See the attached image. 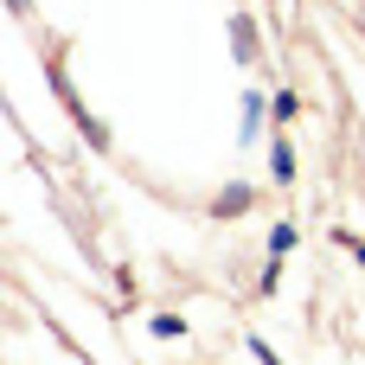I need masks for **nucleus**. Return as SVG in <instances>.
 <instances>
[{"instance_id": "1", "label": "nucleus", "mask_w": 365, "mask_h": 365, "mask_svg": "<svg viewBox=\"0 0 365 365\" xmlns=\"http://www.w3.org/2000/svg\"><path fill=\"white\" fill-rule=\"evenodd\" d=\"M269 167H276V180H289V173H295V148L276 141V148H269Z\"/></svg>"}, {"instance_id": "2", "label": "nucleus", "mask_w": 365, "mask_h": 365, "mask_svg": "<svg viewBox=\"0 0 365 365\" xmlns=\"http://www.w3.org/2000/svg\"><path fill=\"white\" fill-rule=\"evenodd\" d=\"M231 51H237V58H250V51H257V38H250V19H237V26H231Z\"/></svg>"}, {"instance_id": "3", "label": "nucleus", "mask_w": 365, "mask_h": 365, "mask_svg": "<svg viewBox=\"0 0 365 365\" xmlns=\"http://www.w3.org/2000/svg\"><path fill=\"white\" fill-rule=\"evenodd\" d=\"M289 250H295V225H276L269 231V257H289Z\"/></svg>"}, {"instance_id": "4", "label": "nucleus", "mask_w": 365, "mask_h": 365, "mask_svg": "<svg viewBox=\"0 0 365 365\" xmlns=\"http://www.w3.org/2000/svg\"><path fill=\"white\" fill-rule=\"evenodd\" d=\"M180 334H186L180 314H154V340H180Z\"/></svg>"}, {"instance_id": "5", "label": "nucleus", "mask_w": 365, "mask_h": 365, "mask_svg": "<svg viewBox=\"0 0 365 365\" xmlns=\"http://www.w3.org/2000/svg\"><path fill=\"white\" fill-rule=\"evenodd\" d=\"M257 122H263V96H250V103H244V141L257 135Z\"/></svg>"}, {"instance_id": "6", "label": "nucleus", "mask_w": 365, "mask_h": 365, "mask_svg": "<svg viewBox=\"0 0 365 365\" xmlns=\"http://www.w3.org/2000/svg\"><path fill=\"white\" fill-rule=\"evenodd\" d=\"M231 212H250V192H225L218 199V218H231Z\"/></svg>"}]
</instances>
